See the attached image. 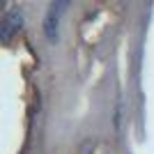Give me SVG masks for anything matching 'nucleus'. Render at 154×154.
<instances>
[{"label": "nucleus", "mask_w": 154, "mask_h": 154, "mask_svg": "<svg viewBox=\"0 0 154 154\" xmlns=\"http://www.w3.org/2000/svg\"><path fill=\"white\" fill-rule=\"evenodd\" d=\"M71 0H51L44 12V21H42V32L48 39V44H58L60 39V26H62V16L69 9Z\"/></svg>", "instance_id": "1"}, {"label": "nucleus", "mask_w": 154, "mask_h": 154, "mask_svg": "<svg viewBox=\"0 0 154 154\" xmlns=\"http://www.w3.org/2000/svg\"><path fill=\"white\" fill-rule=\"evenodd\" d=\"M26 26V16L21 12V7H9L5 16L0 19V42L2 44H12L19 37V32Z\"/></svg>", "instance_id": "2"}]
</instances>
